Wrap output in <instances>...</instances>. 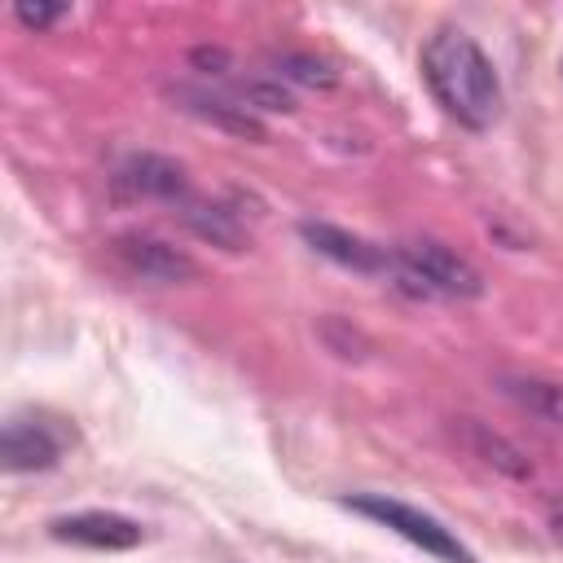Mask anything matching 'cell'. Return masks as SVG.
<instances>
[{"label": "cell", "mask_w": 563, "mask_h": 563, "mask_svg": "<svg viewBox=\"0 0 563 563\" xmlns=\"http://www.w3.org/2000/svg\"><path fill=\"white\" fill-rule=\"evenodd\" d=\"M422 79L462 128H493L501 114V84L484 48L462 26H440L422 44Z\"/></svg>", "instance_id": "1"}, {"label": "cell", "mask_w": 563, "mask_h": 563, "mask_svg": "<svg viewBox=\"0 0 563 563\" xmlns=\"http://www.w3.org/2000/svg\"><path fill=\"white\" fill-rule=\"evenodd\" d=\"M387 273L400 277V286H409L413 295H444V299H466L479 295V273L453 255L440 242H405L391 251Z\"/></svg>", "instance_id": "2"}, {"label": "cell", "mask_w": 563, "mask_h": 563, "mask_svg": "<svg viewBox=\"0 0 563 563\" xmlns=\"http://www.w3.org/2000/svg\"><path fill=\"white\" fill-rule=\"evenodd\" d=\"M347 510H356V515H365V519L391 528L396 537H405L409 545L435 554L440 563H475V554H471L440 519H431V515H422V510H413V506H405V501H391V497L369 493V497H347Z\"/></svg>", "instance_id": "3"}, {"label": "cell", "mask_w": 563, "mask_h": 563, "mask_svg": "<svg viewBox=\"0 0 563 563\" xmlns=\"http://www.w3.org/2000/svg\"><path fill=\"white\" fill-rule=\"evenodd\" d=\"M114 255H119L136 277H145V282H185V277L198 273V264H194L185 251H176V246H167V242H158V238H145V233H123V238H114Z\"/></svg>", "instance_id": "4"}, {"label": "cell", "mask_w": 563, "mask_h": 563, "mask_svg": "<svg viewBox=\"0 0 563 563\" xmlns=\"http://www.w3.org/2000/svg\"><path fill=\"white\" fill-rule=\"evenodd\" d=\"M53 537L88 545V550H132V545H141V523H132L123 515H110V510H88V515L57 519Z\"/></svg>", "instance_id": "5"}, {"label": "cell", "mask_w": 563, "mask_h": 563, "mask_svg": "<svg viewBox=\"0 0 563 563\" xmlns=\"http://www.w3.org/2000/svg\"><path fill=\"white\" fill-rule=\"evenodd\" d=\"M62 453V440L44 422H22L13 418L4 427V466L9 471H44Z\"/></svg>", "instance_id": "6"}, {"label": "cell", "mask_w": 563, "mask_h": 563, "mask_svg": "<svg viewBox=\"0 0 563 563\" xmlns=\"http://www.w3.org/2000/svg\"><path fill=\"white\" fill-rule=\"evenodd\" d=\"M303 238H308L321 255H330V260H339V264H347V268H356V273H387L391 251L369 246V242H361V238H352V233H343V229L303 224Z\"/></svg>", "instance_id": "7"}, {"label": "cell", "mask_w": 563, "mask_h": 563, "mask_svg": "<svg viewBox=\"0 0 563 563\" xmlns=\"http://www.w3.org/2000/svg\"><path fill=\"white\" fill-rule=\"evenodd\" d=\"M119 185H123V189H132L136 198H176V194L185 189V176H180V167H176V163L145 154V158H136V163L119 176Z\"/></svg>", "instance_id": "8"}, {"label": "cell", "mask_w": 563, "mask_h": 563, "mask_svg": "<svg viewBox=\"0 0 563 563\" xmlns=\"http://www.w3.org/2000/svg\"><path fill=\"white\" fill-rule=\"evenodd\" d=\"M506 391L519 405H528L532 413H545V418L563 422V387H550V383H506Z\"/></svg>", "instance_id": "9"}, {"label": "cell", "mask_w": 563, "mask_h": 563, "mask_svg": "<svg viewBox=\"0 0 563 563\" xmlns=\"http://www.w3.org/2000/svg\"><path fill=\"white\" fill-rule=\"evenodd\" d=\"M57 13H62V9H53V4H18V18H22L26 26H48Z\"/></svg>", "instance_id": "10"}, {"label": "cell", "mask_w": 563, "mask_h": 563, "mask_svg": "<svg viewBox=\"0 0 563 563\" xmlns=\"http://www.w3.org/2000/svg\"><path fill=\"white\" fill-rule=\"evenodd\" d=\"M554 537H559V541H563V510H559V515H554Z\"/></svg>", "instance_id": "11"}]
</instances>
